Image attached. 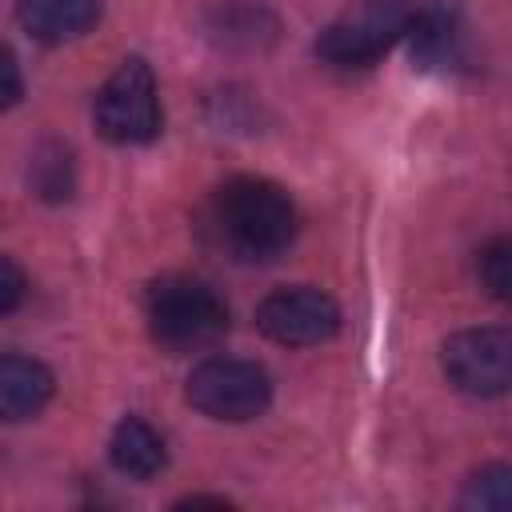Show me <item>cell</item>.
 Instances as JSON below:
<instances>
[{
  "instance_id": "cell-1",
  "label": "cell",
  "mask_w": 512,
  "mask_h": 512,
  "mask_svg": "<svg viewBox=\"0 0 512 512\" xmlns=\"http://www.w3.org/2000/svg\"><path fill=\"white\" fill-rule=\"evenodd\" d=\"M212 228L236 260L264 264L296 240V204L264 176H232L212 196Z\"/></svg>"
},
{
  "instance_id": "cell-2",
  "label": "cell",
  "mask_w": 512,
  "mask_h": 512,
  "mask_svg": "<svg viewBox=\"0 0 512 512\" xmlns=\"http://www.w3.org/2000/svg\"><path fill=\"white\" fill-rule=\"evenodd\" d=\"M148 332L168 352H200L212 348L228 332L224 296L196 276H164L148 288L144 300Z\"/></svg>"
},
{
  "instance_id": "cell-3",
  "label": "cell",
  "mask_w": 512,
  "mask_h": 512,
  "mask_svg": "<svg viewBox=\"0 0 512 512\" xmlns=\"http://www.w3.org/2000/svg\"><path fill=\"white\" fill-rule=\"evenodd\" d=\"M416 8L420 0H360L320 32L316 52L336 68H368L408 32Z\"/></svg>"
},
{
  "instance_id": "cell-4",
  "label": "cell",
  "mask_w": 512,
  "mask_h": 512,
  "mask_svg": "<svg viewBox=\"0 0 512 512\" xmlns=\"http://www.w3.org/2000/svg\"><path fill=\"white\" fill-rule=\"evenodd\" d=\"M96 128L112 144H148L160 136L164 112H160V92L156 76L140 56L120 60V68L104 80L96 92Z\"/></svg>"
},
{
  "instance_id": "cell-5",
  "label": "cell",
  "mask_w": 512,
  "mask_h": 512,
  "mask_svg": "<svg viewBox=\"0 0 512 512\" xmlns=\"http://www.w3.org/2000/svg\"><path fill=\"white\" fill-rule=\"evenodd\" d=\"M272 400V380L256 360H236V356H212L192 368L188 376V404L212 420H252L268 408Z\"/></svg>"
},
{
  "instance_id": "cell-6",
  "label": "cell",
  "mask_w": 512,
  "mask_h": 512,
  "mask_svg": "<svg viewBox=\"0 0 512 512\" xmlns=\"http://www.w3.org/2000/svg\"><path fill=\"white\" fill-rule=\"evenodd\" d=\"M444 376L468 396H504L512 384L508 328H464L444 340Z\"/></svg>"
},
{
  "instance_id": "cell-7",
  "label": "cell",
  "mask_w": 512,
  "mask_h": 512,
  "mask_svg": "<svg viewBox=\"0 0 512 512\" xmlns=\"http://www.w3.org/2000/svg\"><path fill=\"white\" fill-rule=\"evenodd\" d=\"M256 324L276 344L312 348V344H324V340L336 336V328H340V304L328 292L308 288V284L276 288L256 308Z\"/></svg>"
},
{
  "instance_id": "cell-8",
  "label": "cell",
  "mask_w": 512,
  "mask_h": 512,
  "mask_svg": "<svg viewBox=\"0 0 512 512\" xmlns=\"http://www.w3.org/2000/svg\"><path fill=\"white\" fill-rule=\"evenodd\" d=\"M204 32L224 52H268L280 36V20L260 0H216L204 12Z\"/></svg>"
},
{
  "instance_id": "cell-9",
  "label": "cell",
  "mask_w": 512,
  "mask_h": 512,
  "mask_svg": "<svg viewBox=\"0 0 512 512\" xmlns=\"http://www.w3.org/2000/svg\"><path fill=\"white\" fill-rule=\"evenodd\" d=\"M412 40V60L420 68H452L460 64V44H464V20L456 0H432L416 8L408 32Z\"/></svg>"
},
{
  "instance_id": "cell-10",
  "label": "cell",
  "mask_w": 512,
  "mask_h": 512,
  "mask_svg": "<svg viewBox=\"0 0 512 512\" xmlns=\"http://www.w3.org/2000/svg\"><path fill=\"white\" fill-rule=\"evenodd\" d=\"M16 20L40 44H64L96 28L100 0H20Z\"/></svg>"
},
{
  "instance_id": "cell-11",
  "label": "cell",
  "mask_w": 512,
  "mask_h": 512,
  "mask_svg": "<svg viewBox=\"0 0 512 512\" xmlns=\"http://www.w3.org/2000/svg\"><path fill=\"white\" fill-rule=\"evenodd\" d=\"M52 400V372L32 356H0V420H32Z\"/></svg>"
},
{
  "instance_id": "cell-12",
  "label": "cell",
  "mask_w": 512,
  "mask_h": 512,
  "mask_svg": "<svg viewBox=\"0 0 512 512\" xmlns=\"http://www.w3.org/2000/svg\"><path fill=\"white\" fill-rule=\"evenodd\" d=\"M108 456H112L116 472H124L132 480H152L168 460L160 432L140 416H124L116 424V432L108 440Z\"/></svg>"
},
{
  "instance_id": "cell-13",
  "label": "cell",
  "mask_w": 512,
  "mask_h": 512,
  "mask_svg": "<svg viewBox=\"0 0 512 512\" xmlns=\"http://www.w3.org/2000/svg\"><path fill=\"white\" fill-rule=\"evenodd\" d=\"M32 184H36L40 196L64 200L72 192V160H68V152L56 148V144L40 148L36 160H32Z\"/></svg>"
},
{
  "instance_id": "cell-14",
  "label": "cell",
  "mask_w": 512,
  "mask_h": 512,
  "mask_svg": "<svg viewBox=\"0 0 512 512\" xmlns=\"http://www.w3.org/2000/svg\"><path fill=\"white\" fill-rule=\"evenodd\" d=\"M508 260H512V244L504 236H496L492 244L480 248V260H476V272H480V284L496 296V300H508Z\"/></svg>"
},
{
  "instance_id": "cell-15",
  "label": "cell",
  "mask_w": 512,
  "mask_h": 512,
  "mask_svg": "<svg viewBox=\"0 0 512 512\" xmlns=\"http://www.w3.org/2000/svg\"><path fill=\"white\" fill-rule=\"evenodd\" d=\"M508 480H512V472L504 464H492V468L476 472L468 480L464 504L468 508H508Z\"/></svg>"
},
{
  "instance_id": "cell-16",
  "label": "cell",
  "mask_w": 512,
  "mask_h": 512,
  "mask_svg": "<svg viewBox=\"0 0 512 512\" xmlns=\"http://www.w3.org/2000/svg\"><path fill=\"white\" fill-rule=\"evenodd\" d=\"M28 292V280H24V268L12 260V256H0V316L16 312L20 300Z\"/></svg>"
},
{
  "instance_id": "cell-17",
  "label": "cell",
  "mask_w": 512,
  "mask_h": 512,
  "mask_svg": "<svg viewBox=\"0 0 512 512\" xmlns=\"http://www.w3.org/2000/svg\"><path fill=\"white\" fill-rule=\"evenodd\" d=\"M20 92H24L20 64H16V56L0 44V112H4V108H12V104L20 100Z\"/></svg>"
}]
</instances>
